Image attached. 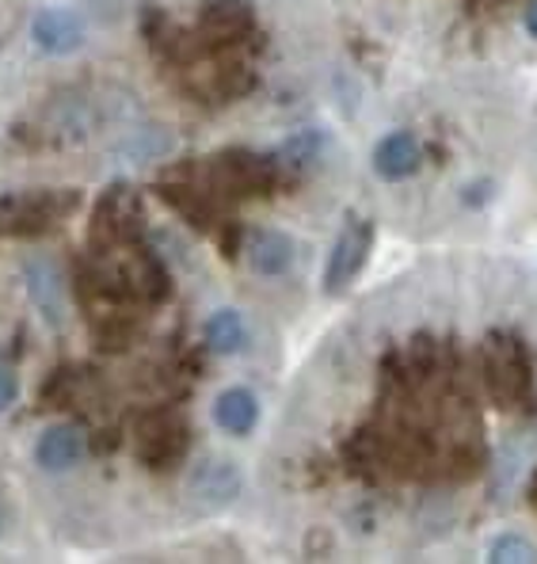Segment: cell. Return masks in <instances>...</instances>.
I'll list each match as a JSON object with an SVG mask.
<instances>
[{
    "instance_id": "obj_6",
    "label": "cell",
    "mask_w": 537,
    "mask_h": 564,
    "mask_svg": "<svg viewBox=\"0 0 537 564\" xmlns=\"http://www.w3.org/2000/svg\"><path fill=\"white\" fill-rule=\"evenodd\" d=\"M248 263H252L255 275L263 279H278L294 268V240L278 229H263V234L252 237L248 245Z\"/></svg>"
},
{
    "instance_id": "obj_2",
    "label": "cell",
    "mask_w": 537,
    "mask_h": 564,
    "mask_svg": "<svg viewBox=\"0 0 537 564\" xmlns=\"http://www.w3.org/2000/svg\"><path fill=\"white\" fill-rule=\"evenodd\" d=\"M370 248H374V226L362 218H351L340 229L332 245V256L325 263V294H343L354 279L362 275L370 260Z\"/></svg>"
},
{
    "instance_id": "obj_9",
    "label": "cell",
    "mask_w": 537,
    "mask_h": 564,
    "mask_svg": "<svg viewBox=\"0 0 537 564\" xmlns=\"http://www.w3.org/2000/svg\"><path fill=\"white\" fill-rule=\"evenodd\" d=\"M20 389H23L20 375H15V370H8V367H0V416H4L15 401H20Z\"/></svg>"
},
{
    "instance_id": "obj_10",
    "label": "cell",
    "mask_w": 537,
    "mask_h": 564,
    "mask_svg": "<svg viewBox=\"0 0 537 564\" xmlns=\"http://www.w3.org/2000/svg\"><path fill=\"white\" fill-rule=\"evenodd\" d=\"M523 28L530 31V35L537 39V0H534L530 8H526V12H523Z\"/></svg>"
},
{
    "instance_id": "obj_8",
    "label": "cell",
    "mask_w": 537,
    "mask_h": 564,
    "mask_svg": "<svg viewBox=\"0 0 537 564\" xmlns=\"http://www.w3.org/2000/svg\"><path fill=\"white\" fill-rule=\"evenodd\" d=\"M489 561L495 564H530L537 561V545L526 534H495L489 542Z\"/></svg>"
},
{
    "instance_id": "obj_3",
    "label": "cell",
    "mask_w": 537,
    "mask_h": 564,
    "mask_svg": "<svg viewBox=\"0 0 537 564\" xmlns=\"http://www.w3.org/2000/svg\"><path fill=\"white\" fill-rule=\"evenodd\" d=\"M31 43L50 57H73L88 43V20L77 8H43L31 20Z\"/></svg>"
},
{
    "instance_id": "obj_5",
    "label": "cell",
    "mask_w": 537,
    "mask_h": 564,
    "mask_svg": "<svg viewBox=\"0 0 537 564\" xmlns=\"http://www.w3.org/2000/svg\"><path fill=\"white\" fill-rule=\"evenodd\" d=\"M213 423H218V431H226V435H252L255 423H260V401H255V393L248 386H229L218 393V401H213Z\"/></svg>"
},
{
    "instance_id": "obj_4",
    "label": "cell",
    "mask_w": 537,
    "mask_h": 564,
    "mask_svg": "<svg viewBox=\"0 0 537 564\" xmlns=\"http://www.w3.org/2000/svg\"><path fill=\"white\" fill-rule=\"evenodd\" d=\"M419 164H424V149H419V138L412 130H390L370 153V169L385 184H401V180L416 176Z\"/></svg>"
},
{
    "instance_id": "obj_1",
    "label": "cell",
    "mask_w": 537,
    "mask_h": 564,
    "mask_svg": "<svg viewBox=\"0 0 537 564\" xmlns=\"http://www.w3.org/2000/svg\"><path fill=\"white\" fill-rule=\"evenodd\" d=\"M31 466L50 480L77 477L88 466V438L73 423H50L31 443Z\"/></svg>"
},
{
    "instance_id": "obj_7",
    "label": "cell",
    "mask_w": 537,
    "mask_h": 564,
    "mask_svg": "<svg viewBox=\"0 0 537 564\" xmlns=\"http://www.w3.org/2000/svg\"><path fill=\"white\" fill-rule=\"evenodd\" d=\"M202 339L213 355H237L248 344V325L237 310H213L202 325Z\"/></svg>"
}]
</instances>
